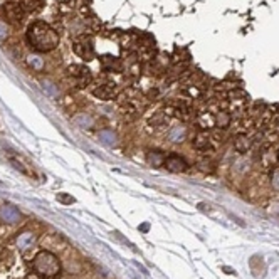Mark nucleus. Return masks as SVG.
Masks as SVG:
<instances>
[{
	"label": "nucleus",
	"mask_w": 279,
	"mask_h": 279,
	"mask_svg": "<svg viewBox=\"0 0 279 279\" xmlns=\"http://www.w3.org/2000/svg\"><path fill=\"white\" fill-rule=\"evenodd\" d=\"M27 40L37 52H52L59 45V34L48 22L36 20L27 29Z\"/></svg>",
	"instance_id": "nucleus-1"
},
{
	"label": "nucleus",
	"mask_w": 279,
	"mask_h": 279,
	"mask_svg": "<svg viewBox=\"0 0 279 279\" xmlns=\"http://www.w3.org/2000/svg\"><path fill=\"white\" fill-rule=\"evenodd\" d=\"M32 269L36 276L42 279H52L61 272V263L59 258L51 251H39L32 261Z\"/></svg>",
	"instance_id": "nucleus-2"
},
{
	"label": "nucleus",
	"mask_w": 279,
	"mask_h": 279,
	"mask_svg": "<svg viewBox=\"0 0 279 279\" xmlns=\"http://www.w3.org/2000/svg\"><path fill=\"white\" fill-rule=\"evenodd\" d=\"M73 49L81 57V59H84V61L95 59V42H92V37L91 36L81 34L79 37L74 39Z\"/></svg>",
	"instance_id": "nucleus-3"
},
{
	"label": "nucleus",
	"mask_w": 279,
	"mask_h": 279,
	"mask_svg": "<svg viewBox=\"0 0 279 279\" xmlns=\"http://www.w3.org/2000/svg\"><path fill=\"white\" fill-rule=\"evenodd\" d=\"M67 74L69 78L74 81V84L78 88H86V86L91 84L92 76H91V71L83 64H73V66L67 67Z\"/></svg>",
	"instance_id": "nucleus-4"
},
{
	"label": "nucleus",
	"mask_w": 279,
	"mask_h": 279,
	"mask_svg": "<svg viewBox=\"0 0 279 279\" xmlns=\"http://www.w3.org/2000/svg\"><path fill=\"white\" fill-rule=\"evenodd\" d=\"M4 19L9 22L10 26H20L24 22V17H26V10L20 7L19 2H7L4 4Z\"/></svg>",
	"instance_id": "nucleus-5"
},
{
	"label": "nucleus",
	"mask_w": 279,
	"mask_h": 279,
	"mask_svg": "<svg viewBox=\"0 0 279 279\" xmlns=\"http://www.w3.org/2000/svg\"><path fill=\"white\" fill-rule=\"evenodd\" d=\"M164 167L167 168L168 172H173V173H180V172H185L189 168V164L185 161L183 156H180L177 153H172L165 156V161H164Z\"/></svg>",
	"instance_id": "nucleus-6"
},
{
	"label": "nucleus",
	"mask_w": 279,
	"mask_h": 279,
	"mask_svg": "<svg viewBox=\"0 0 279 279\" xmlns=\"http://www.w3.org/2000/svg\"><path fill=\"white\" fill-rule=\"evenodd\" d=\"M116 92H118V89H116V84L113 83H106V84H101L100 88H95L92 89V95H95L96 98H100V100H111V98L116 96Z\"/></svg>",
	"instance_id": "nucleus-7"
},
{
	"label": "nucleus",
	"mask_w": 279,
	"mask_h": 279,
	"mask_svg": "<svg viewBox=\"0 0 279 279\" xmlns=\"http://www.w3.org/2000/svg\"><path fill=\"white\" fill-rule=\"evenodd\" d=\"M19 4L29 14L39 12V10L44 7V0H19Z\"/></svg>",
	"instance_id": "nucleus-8"
},
{
	"label": "nucleus",
	"mask_w": 279,
	"mask_h": 279,
	"mask_svg": "<svg viewBox=\"0 0 279 279\" xmlns=\"http://www.w3.org/2000/svg\"><path fill=\"white\" fill-rule=\"evenodd\" d=\"M234 148L239 153H246L249 148H251V138L247 135H237L234 138Z\"/></svg>",
	"instance_id": "nucleus-9"
},
{
	"label": "nucleus",
	"mask_w": 279,
	"mask_h": 279,
	"mask_svg": "<svg viewBox=\"0 0 279 279\" xmlns=\"http://www.w3.org/2000/svg\"><path fill=\"white\" fill-rule=\"evenodd\" d=\"M101 66L104 71L108 73H114V71H121V61L116 59V57H103L101 59Z\"/></svg>",
	"instance_id": "nucleus-10"
},
{
	"label": "nucleus",
	"mask_w": 279,
	"mask_h": 279,
	"mask_svg": "<svg viewBox=\"0 0 279 279\" xmlns=\"http://www.w3.org/2000/svg\"><path fill=\"white\" fill-rule=\"evenodd\" d=\"M251 269L255 276H264V269H266V266L263 263V258H259V255H254V258L251 259Z\"/></svg>",
	"instance_id": "nucleus-11"
},
{
	"label": "nucleus",
	"mask_w": 279,
	"mask_h": 279,
	"mask_svg": "<svg viewBox=\"0 0 279 279\" xmlns=\"http://www.w3.org/2000/svg\"><path fill=\"white\" fill-rule=\"evenodd\" d=\"M214 118H216V125L219 128H227L230 125V114L227 111H219Z\"/></svg>",
	"instance_id": "nucleus-12"
},
{
	"label": "nucleus",
	"mask_w": 279,
	"mask_h": 279,
	"mask_svg": "<svg viewBox=\"0 0 279 279\" xmlns=\"http://www.w3.org/2000/svg\"><path fill=\"white\" fill-rule=\"evenodd\" d=\"M148 161L153 167H161V165H164V161H165V156L161 155L160 152H152L148 155Z\"/></svg>",
	"instance_id": "nucleus-13"
},
{
	"label": "nucleus",
	"mask_w": 279,
	"mask_h": 279,
	"mask_svg": "<svg viewBox=\"0 0 279 279\" xmlns=\"http://www.w3.org/2000/svg\"><path fill=\"white\" fill-rule=\"evenodd\" d=\"M29 59H31L29 62H31L32 69H37V71H39V69H42V66H44V61L40 59L39 56H31V57H29Z\"/></svg>",
	"instance_id": "nucleus-14"
},
{
	"label": "nucleus",
	"mask_w": 279,
	"mask_h": 279,
	"mask_svg": "<svg viewBox=\"0 0 279 279\" xmlns=\"http://www.w3.org/2000/svg\"><path fill=\"white\" fill-rule=\"evenodd\" d=\"M272 187H274L276 190H279V168H277V170H274V173H272Z\"/></svg>",
	"instance_id": "nucleus-15"
},
{
	"label": "nucleus",
	"mask_w": 279,
	"mask_h": 279,
	"mask_svg": "<svg viewBox=\"0 0 279 279\" xmlns=\"http://www.w3.org/2000/svg\"><path fill=\"white\" fill-rule=\"evenodd\" d=\"M57 200H62V202H74V199H71V197H66V195H57Z\"/></svg>",
	"instance_id": "nucleus-16"
}]
</instances>
